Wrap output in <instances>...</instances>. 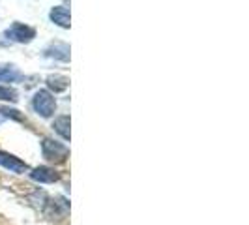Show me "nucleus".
Listing matches in <instances>:
<instances>
[{"label": "nucleus", "mask_w": 249, "mask_h": 225, "mask_svg": "<svg viewBox=\"0 0 249 225\" xmlns=\"http://www.w3.org/2000/svg\"><path fill=\"white\" fill-rule=\"evenodd\" d=\"M41 150H43V156H45L49 162H56V163H62L64 160L68 158V154H70V150H68L66 145L56 143V141H53V139H43Z\"/></svg>", "instance_id": "nucleus-1"}, {"label": "nucleus", "mask_w": 249, "mask_h": 225, "mask_svg": "<svg viewBox=\"0 0 249 225\" xmlns=\"http://www.w3.org/2000/svg\"><path fill=\"white\" fill-rule=\"evenodd\" d=\"M54 107H56V101L49 92L47 90H37L36 96H34V109H36L37 114H41L43 118H49L54 112Z\"/></svg>", "instance_id": "nucleus-2"}, {"label": "nucleus", "mask_w": 249, "mask_h": 225, "mask_svg": "<svg viewBox=\"0 0 249 225\" xmlns=\"http://www.w3.org/2000/svg\"><path fill=\"white\" fill-rule=\"evenodd\" d=\"M6 36L13 39V41H19V43H26L30 41L32 38L36 36V30L30 28V26L23 25V23H13L8 30H6Z\"/></svg>", "instance_id": "nucleus-3"}, {"label": "nucleus", "mask_w": 249, "mask_h": 225, "mask_svg": "<svg viewBox=\"0 0 249 225\" xmlns=\"http://www.w3.org/2000/svg\"><path fill=\"white\" fill-rule=\"evenodd\" d=\"M0 165L10 169L12 173H26L28 171V165L25 162H21L19 158H15L8 152H0Z\"/></svg>", "instance_id": "nucleus-4"}, {"label": "nucleus", "mask_w": 249, "mask_h": 225, "mask_svg": "<svg viewBox=\"0 0 249 225\" xmlns=\"http://www.w3.org/2000/svg\"><path fill=\"white\" fill-rule=\"evenodd\" d=\"M45 55L68 62V60H70V45H66L62 41H54V43H51L49 47L45 49Z\"/></svg>", "instance_id": "nucleus-5"}, {"label": "nucleus", "mask_w": 249, "mask_h": 225, "mask_svg": "<svg viewBox=\"0 0 249 225\" xmlns=\"http://www.w3.org/2000/svg\"><path fill=\"white\" fill-rule=\"evenodd\" d=\"M51 21L53 23H56L58 26H62V28H70V12H68V8H64V6H56V8H53L51 10Z\"/></svg>", "instance_id": "nucleus-6"}, {"label": "nucleus", "mask_w": 249, "mask_h": 225, "mask_svg": "<svg viewBox=\"0 0 249 225\" xmlns=\"http://www.w3.org/2000/svg\"><path fill=\"white\" fill-rule=\"evenodd\" d=\"M30 176L37 180V182H56L58 180V173H54V169L51 167H36Z\"/></svg>", "instance_id": "nucleus-7"}, {"label": "nucleus", "mask_w": 249, "mask_h": 225, "mask_svg": "<svg viewBox=\"0 0 249 225\" xmlns=\"http://www.w3.org/2000/svg\"><path fill=\"white\" fill-rule=\"evenodd\" d=\"M47 87L54 92H64L66 88L70 87V79L64 75H49L47 77Z\"/></svg>", "instance_id": "nucleus-8"}, {"label": "nucleus", "mask_w": 249, "mask_h": 225, "mask_svg": "<svg viewBox=\"0 0 249 225\" xmlns=\"http://www.w3.org/2000/svg\"><path fill=\"white\" fill-rule=\"evenodd\" d=\"M21 79V72L13 66H0V83H15Z\"/></svg>", "instance_id": "nucleus-9"}, {"label": "nucleus", "mask_w": 249, "mask_h": 225, "mask_svg": "<svg viewBox=\"0 0 249 225\" xmlns=\"http://www.w3.org/2000/svg\"><path fill=\"white\" fill-rule=\"evenodd\" d=\"M53 128H54V131L56 133H60L66 141L70 139V116L68 114H62V116H58L56 120H54V124H53Z\"/></svg>", "instance_id": "nucleus-10"}, {"label": "nucleus", "mask_w": 249, "mask_h": 225, "mask_svg": "<svg viewBox=\"0 0 249 225\" xmlns=\"http://www.w3.org/2000/svg\"><path fill=\"white\" fill-rule=\"evenodd\" d=\"M0 100L12 101V103H15V101L19 100V98H17V92H15L13 88H10V87H0Z\"/></svg>", "instance_id": "nucleus-11"}, {"label": "nucleus", "mask_w": 249, "mask_h": 225, "mask_svg": "<svg viewBox=\"0 0 249 225\" xmlns=\"http://www.w3.org/2000/svg\"><path fill=\"white\" fill-rule=\"evenodd\" d=\"M2 120H4V114H2V112H0V122H2Z\"/></svg>", "instance_id": "nucleus-12"}]
</instances>
